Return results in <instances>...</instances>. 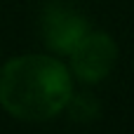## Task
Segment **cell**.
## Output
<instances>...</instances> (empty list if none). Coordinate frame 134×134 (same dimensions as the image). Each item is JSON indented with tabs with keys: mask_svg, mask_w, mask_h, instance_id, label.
Returning a JSON list of instances; mask_svg holds the SVG:
<instances>
[{
	"mask_svg": "<svg viewBox=\"0 0 134 134\" xmlns=\"http://www.w3.org/2000/svg\"><path fill=\"white\" fill-rule=\"evenodd\" d=\"M71 94V71L54 57H14L0 71V104L16 120H49L66 111Z\"/></svg>",
	"mask_w": 134,
	"mask_h": 134,
	"instance_id": "6da1fadb",
	"label": "cell"
},
{
	"mask_svg": "<svg viewBox=\"0 0 134 134\" xmlns=\"http://www.w3.org/2000/svg\"><path fill=\"white\" fill-rule=\"evenodd\" d=\"M71 68L82 82H101L118 61V45L108 33L101 31H87L85 38L73 47Z\"/></svg>",
	"mask_w": 134,
	"mask_h": 134,
	"instance_id": "7a4b0ae2",
	"label": "cell"
},
{
	"mask_svg": "<svg viewBox=\"0 0 134 134\" xmlns=\"http://www.w3.org/2000/svg\"><path fill=\"white\" fill-rule=\"evenodd\" d=\"M40 26L45 45L57 54H71L73 47L90 31L87 19L80 14V9L64 0H54L42 9Z\"/></svg>",
	"mask_w": 134,
	"mask_h": 134,
	"instance_id": "3957f363",
	"label": "cell"
},
{
	"mask_svg": "<svg viewBox=\"0 0 134 134\" xmlns=\"http://www.w3.org/2000/svg\"><path fill=\"white\" fill-rule=\"evenodd\" d=\"M66 108H68V113H71V118L75 122H92L101 113L99 99L92 97V94H71Z\"/></svg>",
	"mask_w": 134,
	"mask_h": 134,
	"instance_id": "277c9868",
	"label": "cell"
}]
</instances>
